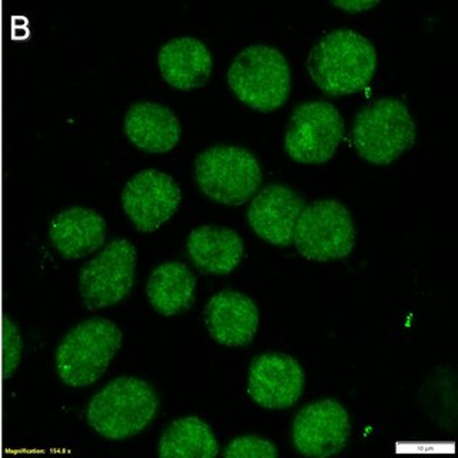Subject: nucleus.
Segmentation results:
<instances>
[{
  "label": "nucleus",
  "instance_id": "1",
  "mask_svg": "<svg viewBox=\"0 0 458 458\" xmlns=\"http://www.w3.org/2000/svg\"><path fill=\"white\" fill-rule=\"evenodd\" d=\"M376 47L354 29L336 28L322 35L308 55V73L331 97L360 92L376 73Z\"/></svg>",
  "mask_w": 458,
  "mask_h": 458
},
{
  "label": "nucleus",
  "instance_id": "2",
  "mask_svg": "<svg viewBox=\"0 0 458 458\" xmlns=\"http://www.w3.org/2000/svg\"><path fill=\"white\" fill-rule=\"evenodd\" d=\"M159 397L154 386L136 377H118L98 391L86 407L88 424L107 440H125L154 421Z\"/></svg>",
  "mask_w": 458,
  "mask_h": 458
},
{
  "label": "nucleus",
  "instance_id": "3",
  "mask_svg": "<svg viewBox=\"0 0 458 458\" xmlns=\"http://www.w3.org/2000/svg\"><path fill=\"white\" fill-rule=\"evenodd\" d=\"M417 140V126L404 100L383 97L357 112L352 142L358 155L374 165H388L410 149Z\"/></svg>",
  "mask_w": 458,
  "mask_h": 458
},
{
  "label": "nucleus",
  "instance_id": "4",
  "mask_svg": "<svg viewBox=\"0 0 458 458\" xmlns=\"http://www.w3.org/2000/svg\"><path fill=\"white\" fill-rule=\"evenodd\" d=\"M122 345V333L106 318L86 319L69 331L59 344L55 364L66 386L83 388L97 383L106 372Z\"/></svg>",
  "mask_w": 458,
  "mask_h": 458
},
{
  "label": "nucleus",
  "instance_id": "5",
  "mask_svg": "<svg viewBox=\"0 0 458 458\" xmlns=\"http://www.w3.org/2000/svg\"><path fill=\"white\" fill-rule=\"evenodd\" d=\"M228 83L248 106L262 112L276 111L290 97V64L278 47L255 43L233 57Z\"/></svg>",
  "mask_w": 458,
  "mask_h": 458
},
{
  "label": "nucleus",
  "instance_id": "6",
  "mask_svg": "<svg viewBox=\"0 0 458 458\" xmlns=\"http://www.w3.org/2000/svg\"><path fill=\"white\" fill-rule=\"evenodd\" d=\"M195 181L200 192L214 202L240 207L259 190L261 165L247 148L214 145L195 159Z\"/></svg>",
  "mask_w": 458,
  "mask_h": 458
},
{
  "label": "nucleus",
  "instance_id": "7",
  "mask_svg": "<svg viewBox=\"0 0 458 458\" xmlns=\"http://www.w3.org/2000/svg\"><path fill=\"white\" fill-rule=\"evenodd\" d=\"M354 219L343 202L333 198L305 205L293 233V242L302 257L312 261L343 259L354 248Z\"/></svg>",
  "mask_w": 458,
  "mask_h": 458
},
{
  "label": "nucleus",
  "instance_id": "8",
  "mask_svg": "<svg viewBox=\"0 0 458 458\" xmlns=\"http://www.w3.org/2000/svg\"><path fill=\"white\" fill-rule=\"evenodd\" d=\"M343 138V114L335 105L328 100H304L291 112L284 147L293 161L326 164Z\"/></svg>",
  "mask_w": 458,
  "mask_h": 458
},
{
  "label": "nucleus",
  "instance_id": "9",
  "mask_svg": "<svg viewBox=\"0 0 458 458\" xmlns=\"http://www.w3.org/2000/svg\"><path fill=\"white\" fill-rule=\"evenodd\" d=\"M136 248L131 241L114 240L83 265L79 288L89 310L112 307L128 297L135 284Z\"/></svg>",
  "mask_w": 458,
  "mask_h": 458
},
{
  "label": "nucleus",
  "instance_id": "10",
  "mask_svg": "<svg viewBox=\"0 0 458 458\" xmlns=\"http://www.w3.org/2000/svg\"><path fill=\"white\" fill-rule=\"evenodd\" d=\"M351 436L350 414L336 400H319L301 408L293 422V444L307 457L338 454Z\"/></svg>",
  "mask_w": 458,
  "mask_h": 458
},
{
  "label": "nucleus",
  "instance_id": "11",
  "mask_svg": "<svg viewBox=\"0 0 458 458\" xmlns=\"http://www.w3.org/2000/svg\"><path fill=\"white\" fill-rule=\"evenodd\" d=\"M182 192L175 179L157 169H145L129 179L122 191V207L136 229L154 233L175 214Z\"/></svg>",
  "mask_w": 458,
  "mask_h": 458
},
{
  "label": "nucleus",
  "instance_id": "12",
  "mask_svg": "<svg viewBox=\"0 0 458 458\" xmlns=\"http://www.w3.org/2000/svg\"><path fill=\"white\" fill-rule=\"evenodd\" d=\"M304 369L291 355L267 352L250 362L248 394L261 407L269 410L293 407L304 393Z\"/></svg>",
  "mask_w": 458,
  "mask_h": 458
},
{
  "label": "nucleus",
  "instance_id": "13",
  "mask_svg": "<svg viewBox=\"0 0 458 458\" xmlns=\"http://www.w3.org/2000/svg\"><path fill=\"white\" fill-rule=\"evenodd\" d=\"M305 199L284 183H268L258 191L247 209L250 228L258 236L276 247L293 242V233Z\"/></svg>",
  "mask_w": 458,
  "mask_h": 458
},
{
  "label": "nucleus",
  "instance_id": "14",
  "mask_svg": "<svg viewBox=\"0 0 458 458\" xmlns=\"http://www.w3.org/2000/svg\"><path fill=\"white\" fill-rule=\"evenodd\" d=\"M205 324L216 343L243 347L252 343L259 324V311L252 298L235 290H222L205 305Z\"/></svg>",
  "mask_w": 458,
  "mask_h": 458
},
{
  "label": "nucleus",
  "instance_id": "15",
  "mask_svg": "<svg viewBox=\"0 0 458 458\" xmlns=\"http://www.w3.org/2000/svg\"><path fill=\"white\" fill-rule=\"evenodd\" d=\"M123 129L135 147L150 154L174 149L182 132L181 122L171 107L149 100H140L129 107Z\"/></svg>",
  "mask_w": 458,
  "mask_h": 458
},
{
  "label": "nucleus",
  "instance_id": "16",
  "mask_svg": "<svg viewBox=\"0 0 458 458\" xmlns=\"http://www.w3.org/2000/svg\"><path fill=\"white\" fill-rule=\"evenodd\" d=\"M157 64L169 85L188 90L208 82L214 59L202 40L193 36H179L162 45Z\"/></svg>",
  "mask_w": 458,
  "mask_h": 458
},
{
  "label": "nucleus",
  "instance_id": "17",
  "mask_svg": "<svg viewBox=\"0 0 458 458\" xmlns=\"http://www.w3.org/2000/svg\"><path fill=\"white\" fill-rule=\"evenodd\" d=\"M49 238L62 257L78 259L104 245L106 221L89 208L72 207L52 219Z\"/></svg>",
  "mask_w": 458,
  "mask_h": 458
},
{
  "label": "nucleus",
  "instance_id": "18",
  "mask_svg": "<svg viewBox=\"0 0 458 458\" xmlns=\"http://www.w3.org/2000/svg\"><path fill=\"white\" fill-rule=\"evenodd\" d=\"M240 233L218 225L198 226L186 241V252L199 271L226 276L240 265L243 257Z\"/></svg>",
  "mask_w": 458,
  "mask_h": 458
},
{
  "label": "nucleus",
  "instance_id": "19",
  "mask_svg": "<svg viewBox=\"0 0 458 458\" xmlns=\"http://www.w3.org/2000/svg\"><path fill=\"white\" fill-rule=\"evenodd\" d=\"M197 278L185 264L178 261L157 265L147 284L150 305L165 317L181 314L195 302Z\"/></svg>",
  "mask_w": 458,
  "mask_h": 458
},
{
  "label": "nucleus",
  "instance_id": "20",
  "mask_svg": "<svg viewBox=\"0 0 458 458\" xmlns=\"http://www.w3.org/2000/svg\"><path fill=\"white\" fill-rule=\"evenodd\" d=\"M219 443L209 424L198 417H183L171 422L157 444L161 458H214Z\"/></svg>",
  "mask_w": 458,
  "mask_h": 458
},
{
  "label": "nucleus",
  "instance_id": "21",
  "mask_svg": "<svg viewBox=\"0 0 458 458\" xmlns=\"http://www.w3.org/2000/svg\"><path fill=\"white\" fill-rule=\"evenodd\" d=\"M225 458H276V444L258 436H242L233 438L224 450Z\"/></svg>",
  "mask_w": 458,
  "mask_h": 458
},
{
  "label": "nucleus",
  "instance_id": "22",
  "mask_svg": "<svg viewBox=\"0 0 458 458\" xmlns=\"http://www.w3.org/2000/svg\"><path fill=\"white\" fill-rule=\"evenodd\" d=\"M21 358V336L9 319L4 324V365L6 376H11Z\"/></svg>",
  "mask_w": 458,
  "mask_h": 458
},
{
  "label": "nucleus",
  "instance_id": "23",
  "mask_svg": "<svg viewBox=\"0 0 458 458\" xmlns=\"http://www.w3.org/2000/svg\"><path fill=\"white\" fill-rule=\"evenodd\" d=\"M334 6L340 7L343 11L355 13V12L369 11L378 4V0H334Z\"/></svg>",
  "mask_w": 458,
  "mask_h": 458
}]
</instances>
